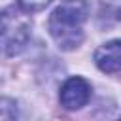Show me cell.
<instances>
[{"label": "cell", "instance_id": "1", "mask_svg": "<svg viewBox=\"0 0 121 121\" xmlns=\"http://www.w3.org/2000/svg\"><path fill=\"white\" fill-rule=\"evenodd\" d=\"M89 6L83 0H62L49 15L47 28L57 45L64 51L78 47L83 40V23L87 21Z\"/></svg>", "mask_w": 121, "mask_h": 121}, {"label": "cell", "instance_id": "2", "mask_svg": "<svg viewBox=\"0 0 121 121\" xmlns=\"http://www.w3.org/2000/svg\"><path fill=\"white\" fill-rule=\"evenodd\" d=\"M30 17L15 6L0 9V49L13 57L19 55L30 40Z\"/></svg>", "mask_w": 121, "mask_h": 121}, {"label": "cell", "instance_id": "3", "mask_svg": "<svg viewBox=\"0 0 121 121\" xmlns=\"http://www.w3.org/2000/svg\"><path fill=\"white\" fill-rule=\"evenodd\" d=\"M91 96V87L83 78H70L64 81V85L60 87V104L66 110H78L81 106H85L89 102Z\"/></svg>", "mask_w": 121, "mask_h": 121}, {"label": "cell", "instance_id": "4", "mask_svg": "<svg viewBox=\"0 0 121 121\" xmlns=\"http://www.w3.org/2000/svg\"><path fill=\"white\" fill-rule=\"evenodd\" d=\"M119 60H121V53H119V42L117 40L100 45L95 53L96 66L106 74H117L119 72Z\"/></svg>", "mask_w": 121, "mask_h": 121}, {"label": "cell", "instance_id": "5", "mask_svg": "<svg viewBox=\"0 0 121 121\" xmlns=\"http://www.w3.org/2000/svg\"><path fill=\"white\" fill-rule=\"evenodd\" d=\"M47 4H49V0H19V8L25 9L26 13H30V11H40V9H43Z\"/></svg>", "mask_w": 121, "mask_h": 121}]
</instances>
